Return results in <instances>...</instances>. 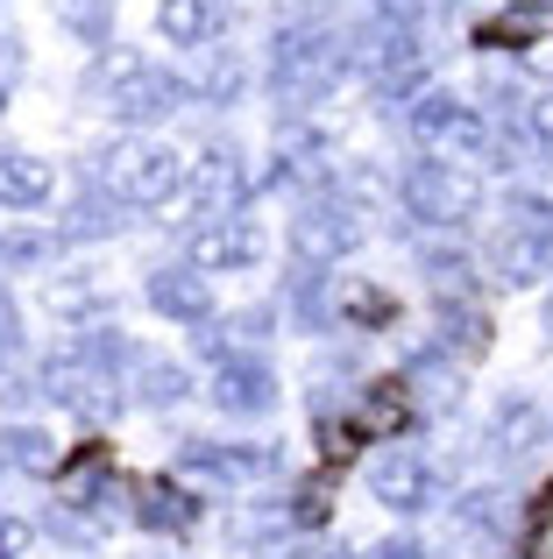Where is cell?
Here are the masks:
<instances>
[{"instance_id":"cell-33","label":"cell","mask_w":553,"mask_h":559,"mask_svg":"<svg viewBox=\"0 0 553 559\" xmlns=\"http://www.w3.org/2000/svg\"><path fill=\"white\" fill-rule=\"evenodd\" d=\"M362 418H369L376 432H384V425H398V418H404V382H376L369 404H362Z\"/></svg>"},{"instance_id":"cell-3","label":"cell","mask_w":553,"mask_h":559,"mask_svg":"<svg viewBox=\"0 0 553 559\" xmlns=\"http://www.w3.org/2000/svg\"><path fill=\"white\" fill-rule=\"evenodd\" d=\"M348 64H355V79H369L376 99H390V107H412L433 85V57H426V43H419V28L390 22V14H369V22L348 28Z\"/></svg>"},{"instance_id":"cell-11","label":"cell","mask_w":553,"mask_h":559,"mask_svg":"<svg viewBox=\"0 0 553 559\" xmlns=\"http://www.w3.org/2000/svg\"><path fill=\"white\" fill-rule=\"evenodd\" d=\"M178 467L227 489V481H270L276 467H284V453H276L270 439H221V447H213V439H185V447H178Z\"/></svg>"},{"instance_id":"cell-26","label":"cell","mask_w":553,"mask_h":559,"mask_svg":"<svg viewBox=\"0 0 553 559\" xmlns=\"http://www.w3.org/2000/svg\"><path fill=\"white\" fill-rule=\"evenodd\" d=\"M142 64H150V50H136V43H107V50H93V64H85V99L121 93Z\"/></svg>"},{"instance_id":"cell-21","label":"cell","mask_w":553,"mask_h":559,"mask_svg":"<svg viewBox=\"0 0 553 559\" xmlns=\"http://www.w3.org/2000/svg\"><path fill=\"white\" fill-rule=\"evenodd\" d=\"M71 355H79L85 369H99V376H107V382L136 376V361H142V355H136V341H128L121 326H107V319H99V326H85L79 341H71Z\"/></svg>"},{"instance_id":"cell-38","label":"cell","mask_w":553,"mask_h":559,"mask_svg":"<svg viewBox=\"0 0 553 559\" xmlns=\"http://www.w3.org/2000/svg\"><path fill=\"white\" fill-rule=\"evenodd\" d=\"M14 71H22V36H14V28H0V99H8Z\"/></svg>"},{"instance_id":"cell-23","label":"cell","mask_w":553,"mask_h":559,"mask_svg":"<svg viewBox=\"0 0 553 559\" xmlns=\"http://www.w3.org/2000/svg\"><path fill=\"white\" fill-rule=\"evenodd\" d=\"M540 425H546V411L532 404L526 390H511L497 404V418H490V447H497V453H532V447H540Z\"/></svg>"},{"instance_id":"cell-40","label":"cell","mask_w":553,"mask_h":559,"mask_svg":"<svg viewBox=\"0 0 553 559\" xmlns=\"http://www.w3.org/2000/svg\"><path fill=\"white\" fill-rule=\"evenodd\" d=\"M546 341H553V290H546Z\"/></svg>"},{"instance_id":"cell-9","label":"cell","mask_w":553,"mask_h":559,"mask_svg":"<svg viewBox=\"0 0 553 559\" xmlns=\"http://www.w3.org/2000/svg\"><path fill=\"white\" fill-rule=\"evenodd\" d=\"M263 255H270V234H263V219H249V213L192 219V234H185V262H192L199 276H235V270H256Z\"/></svg>"},{"instance_id":"cell-10","label":"cell","mask_w":553,"mask_h":559,"mask_svg":"<svg viewBox=\"0 0 553 559\" xmlns=\"http://www.w3.org/2000/svg\"><path fill=\"white\" fill-rule=\"evenodd\" d=\"M185 107H199V99H192V79H185V71H164L156 57H150V64H142L128 85H121V93L99 99V114H114V121H121L128 135H142V128L170 121V114H185Z\"/></svg>"},{"instance_id":"cell-34","label":"cell","mask_w":553,"mask_h":559,"mask_svg":"<svg viewBox=\"0 0 553 559\" xmlns=\"http://www.w3.org/2000/svg\"><path fill=\"white\" fill-rule=\"evenodd\" d=\"M14 355H22V312H14V298H0V376L14 369Z\"/></svg>"},{"instance_id":"cell-28","label":"cell","mask_w":553,"mask_h":559,"mask_svg":"<svg viewBox=\"0 0 553 559\" xmlns=\"http://www.w3.org/2000/svg\"><path fill=\"white\" fill-rule=\"evenodd\" d=\"M404 390L426 396V404H461V361H447L440 347H433V355H419L412 369H404Z\"/></svg>"},{"instance_id":"cell-39","label":"cell","mask_w":553,"mask_h":559,"mask_svg":"<svg viewBox=\"0 0 553 559\" xmlns=\"http://www.w3.org/2000/svg\"><path fill=\"white\" fill-rule=\"evenodd\" d=\"M362 559H426V546L419 538H384V546H369Z\"/></svg>"},{"instance_id":"cell-32","label":"cell","mask_w":553,"mask_h":559,"mask_svg":"<svg viewBox=\"0 0 553 559\" xmlns=\"http://www.w3.org/2000/svg\"><path fill=\"white\" fill-rule=\"evenodd\" d=\"M221 326H227V341H235L242 355H256V347L276 333V305H242V312H227Z\"/></svg>"},{"instance_id":"cell-7","label":"cell","mask_w":553,"mask_h":559,"mask_svg":"<svg viewBox=\"0 0 553 559\" xmlns=\"http://www.w3.org/2000/svg\"><path fill=\"white\" fill-rule=\"evenodd\" d=\"M284 241H291V262H298V270H333V262H348L362 241H369V213L348 205L333 185H319V191L298 199Z\"/></svg>"},{"instance_id":"cell-4","label":"cell","mask_w":553,"mask_h":559,"mask_svg":"<svg viewBox=\"0 0 553 559\" xmlns=\"http://www.w3.org/2000/svg\"><path fill=\"white\" fill-rule=\"evenodd\" d=\"M483 262L504 290H532L553 276V199L546 191H504V213L483 241Z\"/></svg>"},{"instance_id":"cell-17","label":"cell","mask_w":553,"mask_h":559,"mask_svg":"<svg viewBox=\"0 0 553 559\" xmlns=\"http://www.w3.org/2000/svg\"><path fill=\"white\" fill-rule=\"evenodd\" d=\"M43 312L85 333V326L107 319V284H99L93 270H50V276H43Z\"/></svg>"},{"instance_id":"cell-6","label":"cell","mask_w":553,"mask_h":559,"mask_svg":"<svg viewBox=\"0 0 553 559\" xmlns=\"http://www.w3.org/2000/svg\"><path fill=\"white\" fill-rule=\"evenodd\" d=\"M398 205L419 219L426 234H461L469 219H483L490 191L469 164H447V156H419L398 170Z\"/></svg>"},{"instance_id":"cell-16","label":"cell","mask_w":553,"mask_h":559,"mask_svg":"<svg viewBox=\"0 0 553 559\" xmlns=\"http://www.w3.org/2000/svg\"><path fill=\"white\" fill-rule=\"evenodd\" d=\"M227 0H156V36L170 50H207V43L227 36Z\"/></svg>"},{"instance_id":"cell-36","label":"cell","mask_w":553,"mask_h":559,"mask_svg":"<svg viewBox=\"0 0 553 559\" xmlns=\"http://www.w3.org/2000/svg\"><path fill=\"white\" fill-rule=\"evenodd\" d=\"M28 546H36V524L28 518H0V559H22Z\"/></svg>"},{"instance_id":"cell-27","label":"cell","mask_w":553,"mask_h":559,"mask_svg":"<svg viewBox=\"0 0 553 559\" xmlns=\"http://www.w3.org/2000/svg\"><path fill=\"white\" fill-rule=\"evenodd\" d=\"M455 524H461L469 538H490V546H497L504 524H511V496H504V489H469V496L455 503Z\"/></svg>"},{"instance_id":"cell-15","label":"cell","mask_w":553,"mask_h":559,"mask_svg":"<svg viewBox=\"0 0 553 559\" xmlns=\"http://www.w3.org/2000/svg\"><path fill=\"white\" fill-rule=\"evenodd\" d=\"M142 305H150L156 319H170V326H207L213 319V276H199L192 262H164V270H150V284H142Z\"/></svg>"},{"instance_id":"cell-22","label":"cell","mask_w":553,"mask_h":559,"mask_svg":"<svg viewBox=\"0 0 553 559\" xmlns=\"http://www.w3.org/2000/svg\"><path fill=\"white\" fill-rule=\"evenodd\" d=\"M242 93H249V64H242V50H207V64L192 71V99H199V107H235Z\"/></svg>"},{"instance_id":"cell-37","label":"cell","mask_w":553,"mask_h":559,"mask_svg":"<svg viewBox=\"0 0 553 559\" xmlns=\"http://www.w3.org/2000/svg\"><path fill=\"white\" fill-rule=\"evenodd\" d=\"M333 0H276V22H327Z\"/></svg>"},{"instance_id":"cell-13","label":"cell","mask_w":553,"mask_h":559,"mask_svg":"<svg viewBox=\"0 0 553 559\" xmlns=\"http://www.w3.org/2000/svg\"><path fill=\"white\" fill-rule=\"evenodd\" d=\"M114 390H121V382H107L99 369H85L71 347L36 369V396H43V404H57V411H71V418H99V411H114Z\"/></svg>"},{"instance_id":"cell-24","label":"cell","mask_w":553,"mask_h":559,"mask_svg":"<svg viewBox=\"0 0 553 559\" xmlns=\"http://www.w3.org/2000/svg\"><path fill=\"white\" fill-rule=\"evenodd\" d=\"M128 382H136V404H142V411H178L185 396H192V376H185V361H156V355H142Z\"/></svg>"},{"instance_id":"cell-2","label":"cell","mask_w":553,"mask_h":559,"mask_svg":"<svg viewBox=\"0 0 553 559\" xmlns=\"http://www.w3.org/2000/svg\"><path fill=\"white\" fill-rule=\"evenodd\" d=\"M93 185H107L114 199L136 205V213H164V205H178L185 185H192V156L170 150L164 135H121L93 156Z\"/></svg>"},{"instance_id":"cell-12","label":"cell","mask_w":553,"mask_h":559,"mask_svg":"<svg viewBox=\"0 0 553 559\" xmlns=\"http://www.w3.org/2000/svg\"><path fill=\"white\" fill-rule=\"evenodd\" d=\"M369 496H376L384 510H398V518H419V510L440 503V475H433L426 453H412V447H384V453L369 461Z\"/></svg>"},{"instance_id":"cell-8","label":"cell","mask_w":553,"mask_h":559,"mask_svg":"<svg viewBox=\"0 0 553 559\" xmlns=\"http://www.w3.org/2000/svg\"><path fill=\"white\" fill-rule=\"evenodd\" d=\"M185 199L199 205V219L249 213V199H256V170H249V156H242V142H235V135H213L207 150L192 156V185H185Z\"/></svg>"},{"instance_id":"cell-19","label":"cell","mask_w":553,"mask_h":559,"mask_svg":"<svg viewBox=\"0 0 553 559\" xmlns=\"http://www.w3.org/2000/svg\"><path fill=\"white\" fill-rule=\"evenodd\" d=\"M419 270L440 298H469V276H475V255L461 248V234H419Z\"/></svg>"},{"instance_id":"cell-25","label":"cell","mask_w":553,"mask_h":559,"mask_svg":"<svg viewBox=\"0 0 553 559\" xmlns=\"http://www.w3.org/2000/svg\"><path fill=\"white\" fill-rule=\"evenodd\" d=\"M114 213H121V199H114L107 185H85V191H79V205L64 213V227H57L50 241H99V234H114V227H121Z\"/></svg>"},{"instance_id":"cell-5","label":"cell","mask_w":553,"mask_h":559,"mask_svg":"<svg viewBox=\"0 0 553 559\" xmlns=\"http://www.w3.org/2000/svg\"><path fill=\"white\" fill-rule=\"evenodd\" d=\"M404 128L426 156H447V164H497V121H490L475 99L447 93V85H426V93L404 107Z\"/></svg>"},{"instance_id":"cell-18","label":"cell","mask_w":553,"mask_h":559,"mask_svg":"<svg viewBox=\"0 0 553 559\" xmlns=\"http://www.w3.org/2000/svg\"><path fill=\"white\" fill-rule=\"evenodd\" d=\"M57 199V164L36 150H0V205L8 213H43Z\"/></svg>"},{"instance_id":"cell-29","label":"cell","mask_w":553,"mask_h":559,"mask_svg":"<svg viewBox=\"0 0 553 559\" xmlns=\"http://www.w3.org/2000/svg\"><path fill=\"white\" fill-rule=\"evenodd\" d=\"M50 22L71 28L79 43H93V50H107V36H114V0H50Z\"/></svg>"},{"instance_id":"cell-14","label":"cell","mask_w":553,"mask_h":559,"mask_svg":"<svg viewBox=\"0 0 553 559\" xmlns=\"http://www.w3.org/2000/svg\"><path fill=\"white\" fill-rule=\"evenodd\" d=\"M207 396L221 418H270L276 411V369L263 355H235L207 376Z\"/></svg>"},{"instance_id":"cell-31","label":"cell","mask_w":553,"mask_h":559,"mask_svg":"<svg viewBox=\"0 0 553 559\" xmlns=\"http://www.w3.org/2000/svg\"><path fill=\"white\" fill-rule=\"evenodd\" d=\"M136 518L150 524V532H192V524H199V503H192V496H178V489H164V481H150V489H142V503H136Z\"/></svg>"},{"instance_id":"cell-20","label":"cell","mask_w":553,"mask_h":559,"mask_svg":"<svg viewBox=\"0 0 553 559\" xmlns=\"http://www.w3.org/2000/svg\"><path fill=\"white\" fill-rule=\"evenodd\" d=\"M0 467L8 475H57V439H50V425H28V418H14V425H0Z\"/></svg>"},{"instance_id":"cell-1","label":"cell","mask_w":553,"mask_h":559,"mask_svg":"<svg viewBox=\"0 0 553 559\" xmlns=\"http://www.w3.org/2000/svg\"><path fill=\"white\" fill-rule=\"evenodd\" d=\"M355 79L348 64V28L333 22H276L270 28V57H263V85H270V107L284 121H305L333 99V85Z\"/></svg>"},{"instance_id":"cell-30","label":"cell","mask_w":553,"mask_h":559,"mask_svg":"<svg viewBox=\"0 0 553 559\" xmlns=\"http://www.w3.org/2000/svg\"><path fill=\"white\" fill-rule=\"evenodd\" d=\"M483 341H490V319L475 312L469 298H447V305H440V355L455 347V355L469 361V355H483Z\"/></svg>"},{"instance_id":"cell-35","label":"cell","mask_w":553,"mask_h":559,"mask_svg":"<svg viewBox=\"0 0 553 559\" xmlns=\"http://www.w3.org/2000/svg\"><path fill=\"white\" fill-rule=\"evenodd\" d=\"M526 135H532V142H540V150L553 156V85H546V93L526 107Z\"/></svg>"}]
</instances>
